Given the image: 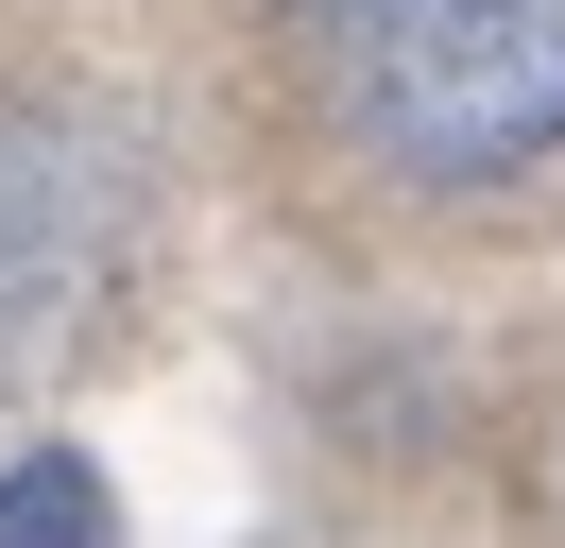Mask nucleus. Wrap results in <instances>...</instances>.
I'll list each match as a JSON object with an SVG mask.
<instances>
[{
	"label": "nucleus",
	"instance_id": "obj_1",
	"mask_svg": "<svg viewBox=\"0 0 565 548\" xmlns=\"http://www.w3.org/2000/svg\"><path fill=\"white\" fill-rule=\"evenodd\" d=\"M326 103L412 189H514L565 155V0H309Z\"/></svg>",
	"mask_w": 565,
	"mask_h": 548
},
{
	"label": "nucleus",
	"instance_id": "obj_2",
	"mask_svg": "<svg viewBox=\"0 0 565 548\" xmlns=\"http://www.w3.org/2000/svg\"><path fill=\"white\" fill-rule=\"evenodd\" d=\"M104 274V189L52 120H0V360L52 326V308Z\"/></svg>",
	"mask_w": 565,
	"mask_h": 548
},
{
	"label": "nucleus",
	"instance_id": "obj_3",
	"mask_svg": "<svg viewBox=\"0 0 565 548\" xmlns=\"http://www.w3.org/2000/svg\"><path fill=\"white\" fill-rule=\"evenodd\" d=\"M0 548H120L104 463H86V445H35V463H0Z\"/></svg>",
	"mask_w": 565,
	"mask_h": 548
}]
</instances>
